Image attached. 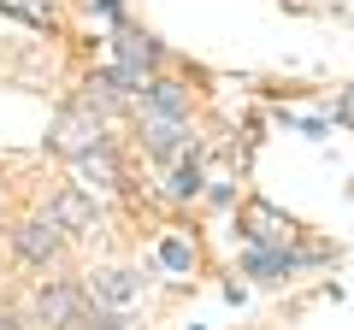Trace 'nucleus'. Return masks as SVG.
Returning <instances> with one entry per match:
<instances>
[{
    "label": "nucleus",
    "instance_id": "11",
    "mask_svg": "<svg viewBox=\"0 0 354 330\" xmlns=\"http://www.w3.org/2000/svg\"><path fill=\"white\" fill-rule=\"evenodd\" d=\"M171 189H177V195H195V189H201V171H195V165H183V171L171 177Z\"/></svg>",
    "mask_w": 354,
    "mask_h": 330
},
{
    "label": "nucleus",
    "instance_id": "10",
    "mask_svg": "<svg viewBox=\"0 0 354 330\" xmlns=\"http://www.w3.org/2000/svg\"><path fill=\"white\" fill-rule=\"evenodd\" d=\"M77 324H83V330H124L113 313H77Z\"/></svg>",
    "mask_w": 354,
    "mask_h": 330
},
{
    "label": "nucleus",
    "instance_id": "4",
    "mask_svg": "<svg viewBox=\"0 0 354 330\" xmlns=\"http://www.w3.org/2000/svg\"><path fill=\"white\" fill-rule=\"evenodd\" d=\"M88 295H101V301L124 307V301H136V283H130L124 271H95V278H88Z\"/></svg>",
    "mask_w": 354,
    "mask_h": 330
},
{
    "label": "nucleus",
    "instance_id": "12",
    "mask_svg": "<svg viewBox=\"0 0 354 330\" xmlns=\"http://www.w3.org/2000/svg\"><path fill=\"white\" fill-rule=\"evenodd\" d=\"M342 118H354V95H348V101H342Z\"/></svg>",
    "mask_w": 354,
    "mask_h": 330
},
{
    "label": "nucleus",
    "instance_id": "1",
    "mask_svg": "<svg viewBox=\"0 0 354 330\" xmlns=\"http://www.w3.org/2000/svg\"><path fill=\"white\" fill-rule=\"evenodd\" d=\"M142 130H148L153 153H177L183 136H189V95L177 83H153L148 101H142Z\"/></svg>",
    "mask_w": 354,
    "mask_h": 330
},
{
    "label": "nucleus",
    "instance_id": "2",
    "mask_svg": "<svg viewBox=\"0 0 354 330\" xmlns=\"http://www.w3.org/2000/svg\"><path fill=\"white\" fill-rule=\"evenodd\" d=\"M53 148H59V153H71V159H77V153H95V148H101V118H95V113H83V106H77V113H65L59 118V124H53Z\"/></svg>",
    "mask_w": 354,
    "mask_h": 330
},
{
    "label": "nucleus",
    "instance_id": "6",
    "mask_svg": "<svg viewBox=\"0 0 354 330\" xmlns=\"http://www.w3.org/2000/svg\"><path fill=\"white\" fill-rule=\"evenodd\" d=\"M53 248H59L53 224H24V236H18V254H24V260H48Z\"/></svg>",
    "mask_w": 354,
    "mask_h": 330
},
{
    "label": "nucleus",
    "instance_id": "9",
    "mask_svg": "<svg viewBox=\"0 0 354 330\" xmlns=\"http://www.w3.org/2000/svg\"><path fill=\"white\" fill-rule=\"evenodd\" d=\"M160 260H165L171 271H189V242H165V248H160Z\"/></svg>",
    "mask_w": 354,
    "mask_h": 330
},
{
    "label": "nucleus",
    "instance_id": "7",
    "mask_svg": "<svg viewBox=\"0 0 354 330\" xmlns=\"http://www.w3.org/2000/svg\"><path fill=\"white\" fill-rule=\"evenodd\" d=\"M53 218H59V224H71V230H88V224H95V206L71 189V195H59V201H53Z\"/></svg>",
    "mask_w": 354,
    "mask_h": 330
},
{
    "label": "nucleus",
    "instance_id": "3",
    "mask_svg": "<svg viewBox=\"0 0 354 330\" xmlns=\"http://www.w3.org/2000/svg\"><path fill=\"white\" fill-rule=\"evenodd\" d=\"M36 313L48 318L53 330H65V324H77V295L71 289H41L36 295Z\"/></svg>",
    "mask_w": 354,
    "mask_h": 330
},
{
    "label": "nucleus",
    "instance_id": "8",
    "mask_svg": "<svg viewBox=\"0 0 354 330\" xmlns=\"http://www.w3.org/2000/svg\"><path fill=\"white\" fill-rule=\"evenodd\" d=\"M0 6L12 18H24V24H48L53 18V0H0Z\"/></svg>",
    "mask_w": 354,
    "mask_h": 330
},
{
    "label": "nucleus",
    "instance_id": "13",
    "mask_svg": "<svg viewBox=\"0 0 354 330\" xmlns=\"http://www.w3.org/2000/svg\"><path fill=\"white\" fill-rule=\"evenodd\" d=\"M0 330H12V324H6V318H0Z\"/></svg>",
    "mask_w": 354,
    "mask_h": 330
},
{
    "label": "nucleus",
    "instance_id": "5",
    "mask_svg": "<svg viewBox=\"0 0 354 330\" xmlns=\"http://www.w3.org/2000/svg\"><path fill=\"white\" fill-rule=\"evenodd\" d=\"M248 236L254 242H283L290 236V218H278L272 206H248Z\"/></svg>",
    "mask_w": 354,
    "mask_h": 330
}]
</instances>
